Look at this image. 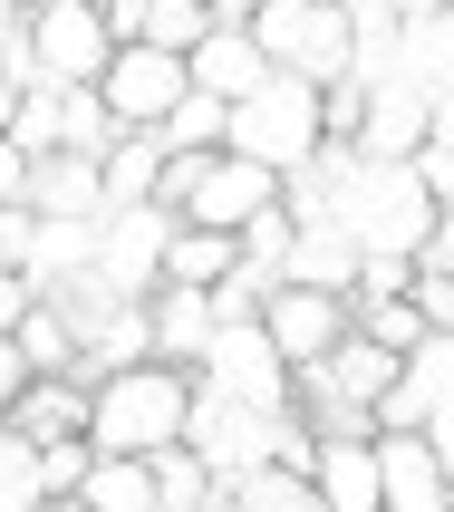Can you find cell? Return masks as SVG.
<instances>
[{
	"label": "cell",
	"mask_w": 454,
	"mask_h": 512,
	"mask_svg": "<svg viewBox=\"0 0 454 512\" xmlns=\"http://www.w3.org/2000/svg\"><path fill=\"white\" fill-rule=\"evenodd\" d=\"M416 271H445V281H454V213H435V232H426V252H416Z\"/></svg>",
	"instance_id": "cell-39"
},
{
	"label": "cell",
	"mask_w": 454,
	"mask_h": 512,
	"mask_svg": "<svg viewBox=\"0 0 454 512\" xmlns=\"http://www.w3.org/2000/svg\"><path fill=\"white\" fill-rule=\"evenodd\" d=\"M271 416H281V406H242V397H223V387H194L184 445H194V455L213 464V484H232V474L271 464Z\"/></svg>",
	"instance_id": "cell-8"
},
{
	"label": "cell",
	"mask_w": 454,
	"mask_h": 512,
	"mask_svg": "<svg viewBox=\"0 0 454 512\" xmlns=\"http://www.w3.org/2000/svg\"><path fill=\"white\" fill-rule=\"evenodd\" d=\"M416 155H426V87L377 78L368 87V126H358V165H416Z\"/></svg>",
	"instance_id": "cell-11"
},
{
	"label": "cell",
	"mask_w": 454,
	"mask_h": 512,
	"mask_svg": "<svg viewBox=\"0 0 454 512\" xmlns=\"http://www.w3.org/2000/svg\"><path fill=\"white\" fill-rule=\"evenodd\" d=\"M203 512H242V503H232V493H213V503H203Z\"/></svg>",
	"instance_id": "cell-48"
},
{
	"label": "cell",
	"mask_w": 454,
	"mask_h": 512,
	"mask_svg": "<svg viewBox=\"0 0 454 512\" xmlns=\"http://www.w3.org/2000/svg\"><path fill=\"white\" fill-rule=\"evenodd\" d=\"M445 512H454V493H445Z\"/></svg>",
	"instance_id": "cell-51"
},
{
	"label": "cell",
	"mask_w": 454,
	"mask_h": 512,
	"mask_svg": "<svg viewBox=\"0 0 454 512\" xmlns=\"http://www.w3.org/2000/svg\"><path fill=\"white\" fill-rule=\"evenodd\" d=\"M87 474H97V445L87 435H58V445H39V493H87Z\"/></svg>",
	"instance_id": "cell-29"
},
{
	"label": "cell",
	"mask_w": 454,
	"mask_h": 512,
	"mask_svg": "<svg viewBox=\"0 0 454 512\" xmlns=\"http://www.w3.org/2000/svg\"><path fill=\"white\" fill-rule=\"evenodd\" d=\"M97 165H107V213H116V203H155V194H165V136H116Z\"/></svg>",
	"instance_id": "cell-19"
},
{
	"label": "cell",
	"mask_w": 454,
	"mask_h": 512,
	"mask_svg": "<svg viewBox=\"0 0 454 512\" xmlns=\"http://www.w3.org/2000/svg\"><path fill=\"white\" fill-rule=\"evenodd\" d=\"M145 10H155V0H97V20H107L116 49H136V39H145Z\"/></svg>",
	"instance_id": "cell-36"
},
{
	"label": "cell",
	"mask_w": 454,
	"mask_h": 512,
	"mask_svg": "<svg viewBox=\"0 0 454 512\" xmlns=\"http://www.w3.org/2000/svg\"><path fill=\"white\" fill-rule=\"evenodd\" d=\"M397 78H416V87H454V0L435 10V20H406V58H397Z\"/></svg>",
	"instance_id": "cell-24"
},
{
	"label": "cell",
	"mask_w": 454,
	"mask_h": 512,
	"mask_svg": "<svg viewBox=\"0 0 454 512\" xmlns=\"http://www.w3.org/2000/svg\"><path fill=\"white\" fill-rule=\"evenodd\" d=\"M29 213L39 223H107V165L97 155H29Z\"/></svg>",
	"instance_id": "cell-10"
},
{
	"label": "cell",
	"mask_w": 454,
	"mask_h": 512,
	"mask_svg": "<svg viewBox=\"0 0 454 512\" xmlns=\"http://www.w3.org/2000/svg\"><path fill=\"white\" fill-rule=\"evenodd\" d=\"M310 484L329 493V512H387V484H377V435H329L310 464Z\"/></svg>",
	"instance_id": "cell-16"
},
{
	"label": "cell",
	"mask_w": 454,
	"mask_h": 512,
	"mask_svg": "<svg viewBox=\"0 0 454 512\" xmlns=\"http://www.w3.org/2000/svg\"><path fill=\"white\" fill-rule=\"evenodd\" d=\"M358 329V310H348V290H310V281H281L271 300H261V339L281 348V368H319L329 348Z\"/></svg>",
	"instance_id": "cell-7"
},
{
	"label": "cell",
	"mask_w": 454,
	"mask_h": 512,
	"mask_svg": "<svg viewBox=\"0 0 454 512\" xmlns=\"http://www.w3.org/2000/svg\"><path fill=\"white\" fill-rule=\"evenodd\" d=\"M426 445H435V464H445V484H454V416H426Z\"/></svg>",
	"instance_id": "cell-42"
},
{
	"label": "cell",
	"mask_w": 454,
	"mask_h": 512,
	"mask_svg": "<svg viewBox=\"0 0 454 512\" xmlns=\"http://www.w3.org/2000/svg\"><path fill=\"white\" fill-rule=\"evenodd\" d=\"M406 290H416V261L406 252H368V271H358L348 300H406Z\"/></svg>",
	"instance_id": "cell-32"
},
{
	"label": "cell",
	"mask_w": 454,
	"mask_h": 512,
	"mask_svg": "<svg viewBox=\"0 0 454 512\" xmlns=\"http://www.w3.org/2000/svg\"><path fill=\"white\" fill-rule=\"evenodd\" d=\"M406 387H416L426 416H454V329H435V339L406 348Z\"/></svg>",
	"instance_id": "cell-26"
},
{
	"label": "cell",
	"mask_w": 454,
	"mask_h": 512,
	"mask_svg": "<svg viewBox=\"0 0 454 512\" xmlns=\"http://www.w3.org/2000/svg\"><path fill=\"white\" fill-rule=\"evenodd\" d=\"M155 136H165V155H223V145H232V107L194 87V97H184V107H174Z\"/></svg>",
	"instance_id": "cell-23"
},
{
	"label": "cell",
	"mask_w": 454,
	"mask_h": 512,
	"mask_svg": "<svg viewBox=\"0 0 454 512\" xmlns=\"http://www.w3.org/2000/svg\"><path fill=\"white\" fill-rule=\"evenodd\" d=\"M261 10H271V0H213V20H223V29H252Z\"/></svg>",
	"instance_id": "cell-43"
},
{
	"label": "cell",
	"mask_w": 454,
	"mask_h": 512,
	"mask_svg": "<svg viewBox=\"0 0 454 512\" xmlns=\"http://www.w3.org/2000/svg\"><path fill=\"white\" fill-rule=\"evenodd\" d=\"M358 271H368L358 223H300V261H290V281H310V290H358Z\"/></svg>",
	"instance_id": "cell-17"
},
{
	"label": "cell",
	"mask_w": 454,
	"mask_h": 512,
	"mask_svg": "<svg viewBox=\"0 0 454 512\" xmlns=\"http://www.w3.org/2000/svg\"><path fill=\"white\" fill-rule=\"evenodd\" d=\"M348 310H358V329H368L377 348H397V358H406V348H416V339H435L416 300H348Z\"/></svg>",
	"instance_id": "cell-28"
},
{
	"label": "cell",
	"mask_w": 454,
	"mask_h": 512,
	"mask_svg": "<svg viewBox=\"0 0 454 512\" xmlns=\"http://www.w3.org/2000/svg\"><path fill=\"white\" fill-rule=\"evenodd\" d=\"M377 484H387V512H435L445 503V464H435V445H426V426L416 435H377Z\"/></svg>",
	"instance_id": "cell-15"
},
{
	"label": "cell",
	"mask_w": 454,
	"mask_h": 512,
	"mask_svg": "<svg viewBox=\"0 0 454 512\" xmlns=\"http://www.w3.org/2000/svg\"><path fill=\"white\" fill-rule=\"evenodd\" d=\"M155 484H165V512H203L213 493H223V484H213V464H203L194 445H165V455H155Z\"/></svg>",
	"instance_id": "cell-27"
},
{
	"label": "cell",
	"mask_w": 454,
	"mask_h": 512,
	"mask_svg": "<svg viewBox=\"0 0 454 512\" xmlns=\"http://www.w3.org/2000/svg\"><path fill=\"white\" fill-rule=\"evenodd\" d=\"M203 387H223V397H242V406H290V368H281V348L261 339V319H242V329L213 339Z\"/></svg>",
	"instance_id": "cell-9"
},
{
	"label": "cell",
	"mask_w": 454,
	"mask_h": 512,
	"mask_svg": "<svg viewBox=\"0 0 454 512\" xmlns=\"http://www.w3.org/2000/svg\"><path fill=\"white\" fill-rule=\"evenodd\" d=\"M10 116H20V87L0 78V136H10Z\"/></svg>",
	"instance_id": "cell-44"
},
{
	"label": "cell",
	"mask_w": 454,
	"mask_h": 512,
	"mask_svg": "<svg viewBox=\"0 0 454 512\" xmlns=\"http://www.w3.org/2000/svg\"><path fill=\"white\" fill-rule=\"evenodd\" d=\"M194 368H165V358H136V368L97 377V406H87V445L97 455H165L184 445V416H194Z\"/></svg>",
	"instance_id": "cell-1"
},
{
	"label": "cell",
	"mask_w": 454,
	"mask_h": 512,
	"mask_svg": "<svg viewBox=\"0 0 454 512\" xmlns=\"http://www.w3.org/2000/svg\"><path fill=\"white\" fill-rule=\"evenodd\" d=\"M426 145L454 155V87H426Z\"/></svg>",
	"instance_id": "cell-40"
},
{
	"label": "cell",
	"mask_w": 454,
	"mask_h": 512,
	"mask_svg": "<svg viewBox=\"0 0 454 512\" xmlns=\"http://www.w3.org/2000/svg\"><path fill=\"white\" fill-rule=\"evenodd\" d=\"M319 87L310 78H271L261 97H242L232 107V155H252V165H271V174H300L319 155Z\"/></svg>",
	"instance_id": "cell-3"
},
{
	"label": "cell",
	"mask_w": 454,
	"mask_h": 512,
	"mask_svg": "<svg viewBox=\"0 0 454 512\" xmlns=\"http://www.w3.org/2000/svg\"><path fill=\"white\" fill-rule=\"evenodd\" d=\"M290 261H300V213H290V203L252 213V223H242V271H261V281L281 290V281H290Z\"/></svg>",
	"instance_id": "cell-22"
},
{
	"label": "cell",
	"mask_w": 454,
	"mask_h": 512,
	"mask_svg": "<svg viewBox=\"0 0 454 512\" xmlns=\"http://www.w3.org/2000/svg\"><path fill=\"white\" fill-rule=\"evenodd\" d=\"M416 184L435 194V213H454V155H445V145H426V155H416Z\"/></svg>",
	"instance_id": "cell-38"
},
{
	"label": "cell",
	"mask_w": 454,
	"mask_h": 512,
	"mask_svg": "<svg viewBox=\"0 0 454 512\" xmlns=\"http://www.w3.org/2000/svg\"><path fill=\"white\" fill-rule=\"evenodd\" d=\"M29 310H39V281H29V271H0V339H20Z\"/></svg>",
	"instance_id": "cell-33"
},
{
	"label": "cell",
	"mask_w": 454,
	"mask_h": 512,
	"mask_svg": "<svg viewBox=\"0 0 454 512\" xmlns=\"http://www.w3.org/2000/svg\"><path fill=\"white\" fill-rule=\"evenodd\" d=\"M29 194V155H20V145H10V136H0V213H10V203H20Z\"/></svg>",
	"instance_id": "cell-41"
},
{
	"label": "cell",
	"mask_w": 454,
	"mask_h": 512,
	"mask_svg": "<svg viewBox=\"0 0 454 512\" xmlns=\"http://www.w3.org/2000/svg\"><path fill=\"white\" fill-rule=\"evenodd\" d=\"M435 512H445V503H435Z\"/></svg>",
	"instance_id": "cell-53"
},
{
	"label": "cell",
	"mask_w": 454,
	"mask_h": 512,
	"mask_svg": "<svg viewBox=\"0 0 454 512\" xmlns=\"http://www.w3.org/2000/svg\"><path fill=\"white\" fill-rule=\"evenodd\" d=\"M87 406H97V377H29V397L10 406L0 426L39 455V445H58V435H87Z\"/></svg>",
	"instance_id": "cell-13"
},
{
	"label": "cell",
	"mask_w": 454,
	"mask_h": 512,
	"mask_svg": "<svg viewBox=\"0 0 454 512\" xmlns=\"http://www.w3.org/2000/svg\"><path fill=\"white\" fill-rule=\"evenodd\" d=\"M29 242H39V213H29V203H10V213H0V261H10V271H29Z\"/></svg>",
	"instance_id": "cell-34"
},
{
	"label": "cell",
	"mask_w": 454,
	"mask_h": 512,
	"mask_svg": "<svg viewBox=\"0 0 454 512\" xmlns=\"http://www.w3.org/2000/svg\"><path fill=\"white\" fill-rule=\"evenodd\" d=\"M397 10H406V20H435V10H445V0H397Z\"/></svg>",
	"instance_id": "cell-45"
},
{
	"label": "cell",
	"mask_w": 454,
	"mask_h": 512,
	"mask_svg": "<svg viewBox=\"0 0 454 512\" xmlns=\"http://www.w3.org/2000/svg\"><path fill=\"white\" fill-rule=\"evenodd\" d=\"M29 49H39V87H97L116 39L97 0H29Z\"/></svg>",
	"instance_id": "cell-4"
},
{
	"label": "cell",
	"mask_w": 454,
	"mask_h": 512,
	"mask_svg": "<svg viewBox=\"0 0 454 512\" xmlns=\"http://www.w3.org/2000/svg\"><path fill=\"white\" fill-rule=\"evenodd\" d=\"M416 310H426V329H454V281L445 271H416V290H406Z\"/></svg>",
	"instance_id": "cell-35"
},
{
	"label": "cell",
	"mask_w": 454,
	"mask_h": 512,
	"mask_svg": "<svg viewBox=\"0 0 454 512\" xmlns=\"http://www.w3.org/2000/svg\"><path fill=\"white\" fill-rule=\"evenodd\" d=\"M0 271H10V261H0Z\"/></svg>",
	"instance_id": "cell-52"
},
{
	"label": "cell",
	"mask_w": 454,
	"mask_h": 512,
	"mask_svg": "<svg viewBox=\"0 0 454 512\" xmlns=\"http://www.w3.org/2000/svg\"><path fill=\"white\" fill-rule=\"evenodd\" d=\"M223 493H232L242 512H329V493H319L300 464H252V474H232Z\"/></svg>",
	"instance_id": "cell-20"
},
{
	"label": "cell",
	"mask_w": 454,
	"mask_h": 512,
	"mask_svg": "<svg viewBox=\"0 0 454 512\" xmlns=\"http://www.w3.org/2000/svg\"><path fill=\"white\" fill-rule=\"evenodd\" d=\"M213 0H155V10H145V49H165V58H194L203 39H213Z\"/></svg>",
	"instance_id": "cell-25"
},
{
	"label": "cell",
	"mask_w": 454,
	"mask_h": 512,
	"mask_svg": "<svg viewBox=\"0 0 454 512\" xmlns=\"http://www.w3.org/2000/svg\"><path fill=\"white\" fill-rule=\"evenodd\" d=\"M10 20H20V10H10V0H0V29H10Z\"/></svg>",
	"instance_id": "cell-49"
},
{
	"label": "cell",
	"mask_w": 454,
	"mask_h": 512,
	"mask_svg": "<svg viewBox=\"0 0 454 512\" xmlns=\"http://www.w3.org/2000/svg\"><path fill=\"white\" fill-rule=\"evenodd\" d=\"M49 512H97V503H87V493H58V503Z\"/></svg>",
	"instance_id": "cell-46"
},
{
	"label": "cell",
	"mask_w": 454,
	"mask_h": 512,
	"mask_svg": "<svg viewBox=\"0 0 454 512\" xmlns=\"http://www.w3.org/2000/svg\"><path fill=\"white\" fill-rule=\"evenodd\" d=\"M10 455H20V435H10V426H0V464H10Z\"/></svg>",
	"instance_id": "cell-47"
},
{
	"label": "cell",
	"mask_w": 454,
	"mask_h": 512,
	"mask_svg": "<svg viewBox=\"0 0 454 512\" xmlns=\"http://www.w3.org/2000/svg\"><path fill=\"white\" fill-rule=\"evenodd\" d=\"M29 377H39V368H29V348H20V339H0V416L29 397Z\"/></svg>",
	"instance_id": "cell-37"
},
{
	"label": "cell",
	"mask_w": 454,
	"mask_h": 512,
	"mask_svg": "<svg viewBox=\"0 0 454 512\" xmlns=\"http://www.w3.org/2000/svg\"><path fill=\"white\" fill-rule=\"evenodd\" d=\"M252 39H261V58H271L281 78H310V87L358 78V39H348L339 0H271L252 20Z\"/></svg>",
	"instance_id": "cell-2"
},
{
	"label": "cell",
	"mask_w": 454,
	"mask_h": 512,
	"mask_svg": "<svg viewBox=\"0 0 454 512\" xmlns=\"http://www.w3.org/2000/svg\"><path fill=\"white\" fill-rule=\"evenodd\" d=\"M165 242H174L165 203H116L107 223H97V290L155 300V290H165Z\"/></svg>",
	"instance_id": "cell-5"
},
{
	"label": "cell",
	"mask_w": 454,
	"mask_h": 512,
	"mask_svg": "<svg viewBox=\"0 0 454 512\" xmlns=\"http://www.w3.org/2000/svg\"><path fill=\"white\" fill-rule=\"evenodd\" d=\"M184 68H194V87H203V97H223V107H242V97H261V87L281 78V68L261 58L252 29H213V39H203Z\"/></svg>",
	"instance_id": "cell-14"
},
{
	"label": "cell",
	"mask_w": 454,
	"mask_h": 512,
	"mask_svg": "<svg viewBox=\"0 0 454 512\" xmlns=\"http://www.w3.org/2000/svg\"><path fill=\"white\" fill-rule=\"evenodd\" d=\"M145 319H155V358L203 377V358H213V339H223V319H213V290H174V281H165L155 300H145Z\"/></svg>",
	"instance_id": "cell-12"
},
{
	"label": "cell",
	"mask_w": 454,
	"mask_h": 512,
	"mask_svg": "<svg viewBox=\"0 0 454 512\" xmlns=\"http://www.w3.org/2000/svg\"><path fill=\"white\" fill-rule=\"evenodd\" d=\"M10 145H20V155H58V87H29V97H20Z\"/></svg>",
	"instance_id": "cell-31"
},
{
	"label": "cell",
	"mask_w": 454,
	"mask_h": 512,
	"mask_svg": "<svg viewBox=\"0 0 454 512\" xmlns=\"http://www.w3.org/2000/svg\"><path fill=\"white\" fill-rule=\"evenodd\" d=\"M87 503H97V512H165L155 455H97V474H87Z\"/></svg>",
	"instance_id": "cell-21"
},
{
	"label": "cell",
	"mask_w": 454,
	"mask_h": 512,
	"mask_svg": "<svg viewBox=\"0 0 454 512\" xmlns=\"http://www.w3.org/2000/svg\"><path fill=\"white\" fill-rule=\"evenodd\" d=\"M358 126H368V78L319 87V136H329V145H358Z\"/></svg>",
	"instance_id": "cell-30"
},
{
	"label": "cell",
	"mask_w": 454,
	"mask_h": 512,
	"mask_svg": "<svg viewBox=\"0 0 454 512\" xmlns=\"http://www.w3.org/2000/svg\"><path fill=\"white\" fill-rule=\"evenodd\" d=\"M97 97H107V116H116V136H155L184 97H194V68L184 58H165V49H116L107 58V78H97Z\"/></svg>",
	"instance_id": "cell-6"
},
{
	"label": "cell",
	"mask_w": 454,
	"mask_h": 512,
	"mask_svg": "<svg viewBox=\"0 0 454 512\" xmlns=\"http://www.w3.org/2000/svg\"><path fill=\"white\" fill-rule=\"evenodd\" d=\"M29 512H49V503H29Z\"/></svg>",
	"instance_id": "cell-50"
},
{
	"label": "cell",
	"mask_w": 454,
	"mask_h": 512,
	"mask_svg": "<svg viewBox=\"0 0 454 512\" xmlns=\"http://www.w3.org/2000/svg\"><path fill=\"white\" fill-rule=\"evenodd\" d=\"M232 271H242V232L174 223V242H165V281H174V290H223Z\"/></svg>",
	"instance_id": "cell-18"
}]
</instances>
